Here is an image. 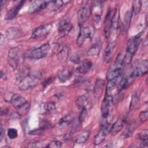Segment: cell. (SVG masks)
Returning a JSON list of instances; mask_svg holds the SVG:
<instances>
[{
	"mask_svg": "<svg viewBox=\"0 0 148 148\" xmlns=\"http://www.w3.org/2000/svg\"><path fill=\"white\" fill-rule=\"evenodd\" d=\"M73 121L72 116L66 115L61 119L57 124V126L60 129H63L66 128L69 124H71Z\"/></svg>",
	"mask_w": 148,
	"mask_h": 148,
	"instance_id": "obj_24",
	"label": "cell"
},
{
	"mask_svg": "<svg viewBox=\"0 0 148 148\" xmlns=\"http://www.w3.org/2000/svg\"><path fill=\"white\" fill-rule=\"evenodd\" d=\"M40 75L38 73L29 74L23 77L18 83V88L20 90H26L34 87L40 80Z\"/></svg>",
	"mask_w": 148,
	"mask_h": 148,
	"instance_id": "obj_2",
	"label": "cell"
},
{
	"mask_svg": "<svg viewBox=\"0 0 148 148\" xmlns=\"http://www.w3.org/2000/svg\"><path fill=\"white\" fill-rule=\"evenodd\" d=\"M87 115V110L86 108H84L82 109V110L80 113V114L79 116L78 117V120L79 121V122L82 124L85 120V119L86 118Z\"/></svg>",
	"mask_w": 148,
	"mask_h": 148,
	"instance_id": "obj_38",
	"label": "cell"
},
{
	"mask_svg": "<svg viewBox=\"0 0 148 148\" xmlns=\"http://www.w3.org/2000/svg\"><path fill=\"white\" fill-rule=\"evenodd\" d=\"M62 146V143L58 140H52L46 145V147L50 148H59Z\"/></svg>",
	"mask_w": 148,
	"mask_h": 148,
	"instance_id": "obj_40",
	"label": "cell"
},
{
	"mask_svg": "<svg viewBox=\"0 0 148 148\" xmlns=\"http://www.w3.org/2000/svg\"><path fill=\"white\" fill-rule=\"evenodd\" d=\"M124 60V56L122 53H119L118 56H117L116 60L115 61V62L113 65V68H121L122 66L124 65L123 62Z\"/></svg>",
	"mask_w": 148,
	"mask_h": 148,
	"instance_id": "obj_33",
	"label": "cell"
},
{
	"mask_svg": "<svg viewBox=\"0 0 148 148\" xmlns=\"http://www.w3.org/2000/svg\"><path fill=\"white\" fill-rule=\"evenodd\" d=\"M91 8V13H93V18L96 23H98L101 18V14L102 12V5L101 1H94Z\"/></svg>",
	"mask_w": 148,
	"mask_h": 148,
	"instance_id": "obj_16",
	"label": "cell"
},
{
	"mask_svg": "<svg viewBox=\"0 0 148 148\" xmlns=\"http://www.w3.org/2000/svg\"><path fill=\"white\" fill-rule=\"evenodd\" d=\"M21 31L20 29L16 27L8 28L5 31L6 37L9 39H14L19 38L21 35Z\"/></svg>",
	"mask_w": 148,
	"mask_h": 148,
	"instance_id": "obj_19",
	"label": "cell"
},
{
	"mask_svg": "<svg viewBox=\"0 0 148 148\" xmlns=\"http://www.w3.org/2000/svg\"><path fill=\"white\" fill-rule=\"evenodd\" d=\"M90 132L89 131H84L82 132L75 139V143L83 144L89 138Z\"/></svg>",
	"mask_w": 148,
	"mask_h": 148,
	"instance_id": "obj_27",
	"label": "cell"
},
{
	"mask_svg": "<svg viewBox=\"0 0 148 148\" xmlns=\"http://www.w3.org/2000/svg\"><path fill=\"white\" fill-rule=\"evenodd\" d=\"M76 104L77 106L81 109L82 108H86V105L88 104V99L86 95H81L78 97L76 101Z\"/></svg>",
	"mask_w": 148,
	"mask_h": 148,
	"instance_id": "obj_30",
	"label": "cell"
},
{
	"mask_svg": "<svg viewBox=\"0 0 148 148\" xmlns=\"http://www.w3.org/2000/svg\"><path fill=\"white\" fill-rule=\"evenodd\" d=\"M0 135H1L0 139H1V140H2V138H3V130L2 127V126L1 127V134H0Z\"/></svg>",
	"mask_w": 148,
	"mask_h": 148,
	"instance_id": "obj_47",
	"label": "cell"
},
{
	"mask_svg": "<svg viewBox=\"0 0 148 148\" xmlns=\"http://www.w3.org/2000/svg\"><path fill=\"white\" fill-rule=\"evenodd\" d=\"M68 54H69V49L67 46L64 45L61 47V49L59 50L58 53V54H57L58 59L60 62H64L67 60L68 57Z\"/></svg>",
	"mask_w": 148,
	"mask_h": 148,
	"instance_id": "obj_23",
	"label": "cell"
},
{
	"mask_svg": "<svg viewBox=\"0 0 148 148\" xmlns=\"http://www.w3.org/2000/svg\"><path fill=\"white\" fill-rule=\"evenodd\" d=\"M120 29V23H119V12L117 9H115L114 11L112 22V27L110 29V35H112L116 37Z\"/></svg>",
	"mask_w": 148,
	"mask_h": 148,
	"instance_id": "obj_15",
	"label": "cell"
},
{
	"mask_svg": "<svg viewBox=\"0 0 148 148\" xmlns=\"http://www.w3.org/2000/svg\"><path fill=\"white\" fill-rule=\"evenodd\" d=\"M124 125V120L121 118L118 119L111 126V129L110 132L113 135L117 134L119 131H120Z\"/></svg>",
	"mask_w": 148,
	"mask_h": 148,
	"instance_id": "obj_22",
	"label": "cell"
},
{
	"mask_svg": "<svg viewBox=\"0 0 148 148\" xmlns=\"http://www.w3.org/2000/svg\"><path fill=\"white\" fill-rule=\"evenodd\" d=\"M91 14V8L88 5L83 6L79 9L77 13L78 24L81 26L83 25L90 17Z\"/></svg>",
	"mask_w": 148,
	"mask_h": 148,
	"instance_id": "obj_10",
	"label": "cell"
},
{
	"mask_svg": "<svg viewBox=\"0 0 148 148\" xmlns=\"http://www.w3.org/2000/svg\"><path fill=\"white\" fill-rule=\"evenodd\" d=\"M13 94H13L12 92H7V93H6L5 96H4L5 101L6 102H10L12 98Z\"/></svg>",
	"mask_w": 148,
	"mask_h": 148,
	"instance_id": "obj_44",
	"label": "cell"
},
{
	"mask_svg": "<svg viewBox=\"0 0 148 148\" xmlns=\"http://www.w3.org/2000/svg\"><path fill=\"white\" fill-rule=\"evenodd\" d=\"M112 96L111 95L106 94V96L104 98L103 102L101 104V113L102 117L103 119H106L108 117L109 113L110 105L112 102Z\"/></svg>",
	"mask_w": 148,
	"mask_h": 148,
	"instance_id": "obj_13",
	"label": "cell"
},
{
	"mask_svg": "<svg viewBox=\"0 0 148 148\" xmlns=\"http://www.w3.org/2000/svg\"><path fill=\"white\" fill-rule=\"evenodd\" d=\"M7 134L9 138L13 139H15L16 138H17V136L18 135V132H17V131L16 129L13 128H10L8 130Z\"/></svg>",
	"mask_w": 148,
	"mask_h": 148,
	"instance_id": "obj_37",
	"label": "cell"
},
{
	"mask_svg": "<svg viewBox=\"0 0 148 148\" xmlns=\"http://www.w3.org/2000/svg\"><path fill=\"white\" fill-rule=\"evenodd\" d=\"M105 85V80L102 79H97L93 89L94 95L96 98H98L101 96L103 88Z\"/></svg>",
	"mask_w": 148,
	"mask_h": 148,
	"instance_id": "obj_18",
	"label": "cell"
},
{
	"mask_svg": "<svg viewBox=\"0 0 148 148\" xmlns=\"http://www.w3.org/2000/svg\"><path fill=\"white\" fill-rule=\"evenodd\" d=\"M21 56V49L19 47H13L11 48L8 54V62L11 68L16 69L19 62Z\"/></svg>",
	"mask_w": 148,
	"mask_h": 148,
	"instance_id": "obj_6",
	"label": "cell"
},
{
	"mask_svg": "<svg viewBox=\"0 0 148 148\" xmlns=\"http://www.w3.org/2000/svg\"><path fill=\"white\" fill-rule=\"evenodd\" d=\"M45 109L46 112L50 114H52L56 112V107L54 102H50L47 103L45 106Z\"/></svg>",
	"mask_w": 148,
	"mask_h": 148,
	"instance_id": "obj_34",
	"label": "cell"
},
{
	"mask_svg": "<svg viewBox=\"0 0 148 148\" xmlns=\"http://www.w3.org/2000/svg\"><path fill=\"white\" fill-rule=\"evenodd\" d=\"M140 41V35H138L131 38L127 44L125 54L124 56V65L130 64L134 55L135 54Z\"/></svg>",
	"mask_w": 148,
	"mask_h": 148,
	"instance_id": "obj_1",
	"label": "cell"
},
{
	"mask_svg": "<svg viewBox=\"0 0 148 148\" xmlns=\"http://www.w3.org/2000/svg\"><path fill=\"white\" fill-rule=\"evenodd\" d=\"M72 26L70 22L69 17H65L59 23L58 31L61 36H64L68 34L71 30Z\"/></svg>",
	"mask_w": 148,
	"mask_h": 148,
	"instance_id": "obj_11",
	"label": "cell"
},
{
	"mask_svg": "<svg viewBox=\"0 0 148 148\" xmlns=\"http://www.w3.org/2000/svg\"><path fill=\"white\" fill-rule=\"evenodd\" d=\"M50 45L49 43H45L39 47L29 51L27 57L32 60H39L45 57L49 53Z\"/></svg>",
	"mask_w": 148,
	"mask_h": 148,
	"instance_id": "obj_5",
	"label": "cell"
},
{
	"mask_svg": "<svg viewBox=\"0 0 148 148\" xmlns=\"http://www.w3.org/2000/svg\"><path fill=\"white\" fill-rule=\"evenodd\" d=\"M147 140H143L141 143V147H147Z\"/></svg>",
	"mask_w": 148,
	"mask_h": 148,
	"instance_id": "obj_46",
	"label": "cell"
},
{
	"mask_svg": "<svg viewBox=\"0 0 148 148\" xmlns=\"http://www.w3.org/2000/svg\"><path fill=\"white\" fill-rule=\"evenodd\" d=\"M139 103V98L137 96L136 94H134L132 97V99L131 101V103L130 106V110H133L135 109V107L138 105Z\"/></svg>",
	"mask_w": 148,
	"mask_h": 148,
	"instance_id": "obj_36",
	"label": "cell"
},
{
	"mask_svg": "<svg viewBox=\"0 0 148 148\" xmlns=\"http://www.w3.org/2000/svg\"><path fill=\"white\" fill-rule=\"evenodd\" d=\"M113 13H114V12H113L112 9H109L108 11V13L106 15V17L104 20L103 31H104L105 36L106 38H109V37L110 36Z\"/></svg>",
	"mask_w": 148,
	"mask_h": 148,
	"instance_id": "obj_12",
	"label": "cell"
},
{
	"mask_svg": "<svg viewBox=\"0 0 148 148\" xmlns=\"http://www.w3.org/2000/svg\"><path fill=\"white\" fill-rule=\"evenodd\" d=\"M114 47V42L113 41L109 42L106 47L105 48V50L104 51L103 57L105 62H109L110 61L113 53Z\"/></svg>",
	"mask_w": 148,
	"mask_h": 148,
	"instance_id": "obj_20",
	"label": "cell"
},
{
	"mask_svg": "<svg viewBox=\"0 0 148 148\" xmlns=\"http://www.w3.org/2000/svg\"><path fill=\"white\" fill-rule=\"evenodd\" d=\"M142 8V1H132V13L135 14H138Z\"/></svg>",
	"mask_w": 148,
	"mask_h": 148,
	"instance_id": "obj_32",
	"label": "cell"
},
{
	"mask_svg": "<svg viewBox=\"0 0 148 148\" xmlns=\"http://www.w3.org/2000/svg\"><path fill=\"white\" fill-rule=\"evenodd\" d=\"M44 143H43L42 142L40 141H36L32 143H29L28 145V147L29 148H34V147H45V146L43 145Z\"/></svg>",
	"mask_w": 148,
	"mask_h": 148,
	"instance_id": "obj_43",
	"label": "cell"
},
{
	"mask_svg": "<svg viewBox=\"0 0 148 148\" xmlns=\"http://www.w3.org/2000/svg\"><path fill=\"white\" fill-rule=\"evenodd\" d=\"M148 62L146 60L135 61L131 67L130 76L132 77L141 76L147 73Z\"/></svg>",
	"mask_w": 148,
	"mask_h": 148,
	"instance_id": "obj_3",
	"label": "cell"
},
{
	"mask_svg": "<svg viewBox=\"0 0 148 148\" xmlns=\"http://www.w3.org/2000/svg\"><path fill=\"white\" fill-rule=\"evenodd\" d=\"M132 12L131 11H128L126 12L125 16H124V23H123V28L124 30L125 31H127L128 29L130 27V22L131 19L132 17Z\"/></svg>",
	"mask_w": 148,
	"mask_h": 148,
	"instance_id": "obj_31",
	"label": "cell"
},
{
	"mask_svg": "<svg viewBox=\"0 0 148 148\" xmlns=\"http://www.w3.org/2000/svg\"><path fill=\"white\" fill-rule=\"evenodd\" d=\"M85 79L83 77H81V76H77L76 77L75 79V82L76 83H82V82H84L85 81Z\"/></svg>",
	"mask_w": 148,
	"mask_h": 148,
	"instance_id": "obj_45",
	"label": "cell"
},
{
	"mask_svg": "<svg viewBox=\"0 0 148 148\" xmlns=\"http://www.w3.org/2000/svg\"><path fill=\"white\" fill-rule=\"evenodd\" d=\"M72 76V72L69 69H63L58 75V79L60 82H66Z\"/></svg>",
	"mask_w": 148,
	"mask_h": 148,
	"instance_id": "obj_28",
	"label": "cell"
},
{
	"mask_svg": "<svg viewBox=\"0 0 148 148\" xmlns=\"http://www.w3.org/2000/svg\"><path fill=\"white\" fill-rule=\"evenodd\" d=\"M111 126L112 125L109 123H105L102 124L101 130L94 138V144L95 145H99L103 142L105 137L109 133H110Z\"/></svg>",
	"mask_w": 148,
	"mask_h": 148,
	"instance_id": "obj_9",
	"label": "cell"
},
{
	"mask_svg": "<svg viewBox=\"0 0 148 148\" xmlns=\"http://www.w3.org/2000/svg\"><path fill=\"white\" fill-rule=\"evenodd\" d=\"M24 1H20L18 3H17L13 7H12L6 13V15L5 16V19L7 20H10L13 19L17 16L18 12H19L20 9L22 8V6L24 5Z\"/></svg>",
	"mask_w": 148,
	"mask_h": 148,
	"instance_id": "obj_17",
	"label": "cell"
},
{
	"mask_svg": "<svg viewBox=\"0 0 148 148\" xmlns=\"http://www.w3.org/2000/svg\"><path fill=\"white\" fill-rule=\"evenodd\" d=\"M63 5L62 1H51L48 2L47 6L51 11H55L58 10Z\"/></svg>",
	"mask_w": 148,
	"mask_h": 148,
	"instance_id": "obj_29",
	"label": "cell"
},
{
	"mask_svg": "<svg viewBox=\"0 0 148 148\" xmlns=\"http://www.w3.org/2000/svg\"><path fill=\"white\" fill-rule=\"evenodd\" d=\"M94 31V29L91 27L80 28L76 39V45L78 46L83 45L87 39L91 38L92 36Z\"/></svg>",
	"mask_w": 148,
	"mask_h": 148,
	"instance_id": "obj_8",
	"label": "cell"
},
{
	"mask_svg": "<svg viewBox=\"0 0 148 148\" xmlns=\"http://www.w3.org/2000/svg\"><path fill=\"white\" fill-rule=\"evenodd\" d=\"M130 83V81L129 80V78L128 77H123L122 78L121 80L120 81L119 87H118V91H121L122 90L126 88Z\"/></svg>",
	"mask_w": 148,
	"mask_h": 148,
	"instance_id": "obj_35",
	"label": "cell"
},
{
	"mask_svg": "<svg viewBox=\"0 0 148 148\" xmlns=\"http://www.w3.org/2000/svg\"><path fill=\"white\" fill-rule=\"evenodd\" d=\"M122 74L121 68H113L108 73L107 78L108 80L118 79Z\"/></svg>",
	"mask_w": 148,
	"mask_h": 148,
	"instance_id": "obj_25",
	"label": "cell"
},
{
	"mask_svg": "<svg viewBox=\"0 0 148 148\" xmlns=\"http://www.w3.org/2000/svg\"><path fill=\"white\" fill-rule=\"evenodd\" d=\"M139 138L142 140H147L148 138V131L147 129L142 130L139 134H138Z\"/></svg>",
	"mask_w": 148,
	"mask_h": 148,
	"instance_id": "obj_42",
	"label": "cell"
},
{
	"mask_svg": "<svg viewBox=\"0 0 148 148\" xmlns=\"http://www.w3.org/2000/svg\"><path fill=\"white\" fill-rule=\"evenodd\" d=\"M148 112L147 110L142 111L139 114V120L142 123L145 122L147 120Z\"/></svg>",
	"mask_w": 148,
	"mask_h": 148,
	"instance_id": "obj_41",
	"label": "cell"
},
{
	"mask_svg": "<svg viewBox=\"0 0 148 148\" xmlns=\"http://www.w3.org/2000/svg\"><path fill=\"white\" fill-rule=\"evenodd\" d=\"M49 1H42V0H36L32 2L28 9V12L29 13H36L47 6Z\"/></svg>",
	"mask_w": 148,
	"mask_h": 148,
	"instance_id": "obj_14",
	"label": "cell"
},
{
	"mask_svg": "<svg viewBox=\"0 0 148 148\" xmlns=\"http://www.w3.org/2000/svg\"><path fill=\"white\" fill-rule=\"evenodd\" d=\"M10 103L18 111L21 112H26L29 107L28 102L22 95L18 94H14Z\"/></svg>",
	"mask_w": 148,
	"mask_h": 148,
	"instance_id": "obj_4",
	"label": "cell"
},
{
	"mask_svg": "<svg viewBox=\"0 0 148 148\" xmlns=\"http://www.w3.org/2000/svg\"><path fill=\"white\" fill-rule=\"evenodd\" d=\"M92 64L90 61H84L82 62L76 68V72L79 73L84 74L88 72L91 68Z\"/></svg>",
	"mask_w": 148,
	"mask_h": 148,
	"instance_id": "obj_21",
	"label": "cell"
},
{
	"mask_svg": "<svg viewBox=\"0 0 148 148\" xmlns=\"http://www.w3.org/2000/svg\"><path fill=\"white\" fill-rule=\"evenodd\" d=\"M80 56L77 53H75L70 58V61L73 64H79L80 62Z\"/></svg>",
	"mask_w": 148,
	"mask_h": 148,
	"instance_id": "obj_39",
	"label": "cell"
},
{
	"mask_svg": "<svg viewBox=\"0 0 148 148\" xmlns=\"http://www.w3.org/2000/svg\"><path fill=\"white\" fill-rule=\"evenodd\" d=\"M53 26L51 24H46L36 28L32 32L33 39H39L46 37L51 32Z\"/></svg>",
	"mask_w": 148,
	"mask_h": 148,
	"instance_id": "obj_7",
	"label": "cell"
},
{
	"mask_svg": "<svg viewBox=\"0 0 148 148\" xmlns=\"http://www.w3.org/2000/svg\"><path fill=\"white\" fill-rule=\"evenodd\" d=\"M101 50V44L99 42H97L93 44L89 49L87 52V54L89 56H98Z\"/></svg>",
	"mask_w": 148,
	"mask_h": 148,
	"instance_id": "obj_26",
	"label": "cell"
}]
</instances>
